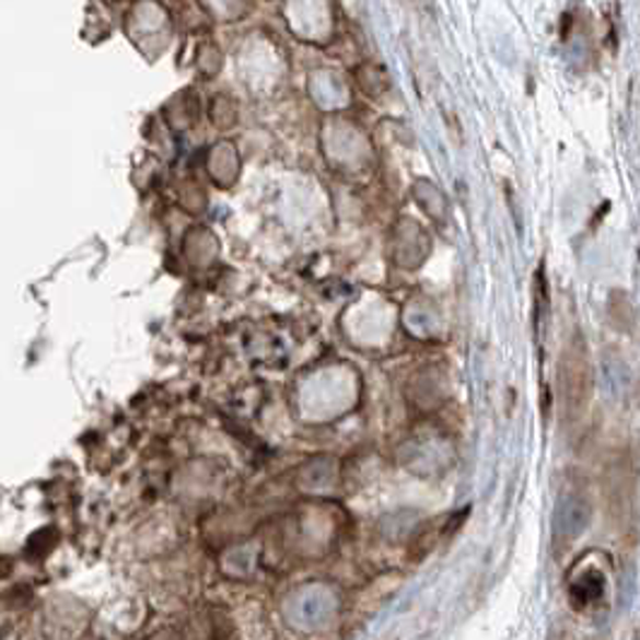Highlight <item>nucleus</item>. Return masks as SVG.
<instances>
[{
    "label": "nucleus",
    "mask_w": 640,
    "mask_h": 640,
    "mask_svg": "<svg viewBox=\"0 0 640 640\" xmlns=\"http://www.w3.org/2000/svg\"><path fill=\"white\" fill-rule=\"evenodd\" d=\"M590 391H593V379H590L585 349L573 345L561 359V417L566 419V424H575V421L583 419L590 403Z\"/></svg>",
    "instance_id": "f257e3e1"
},
{
    "label": "nucleus",
    "mask_w": 640,
    "mask_h": 640,
    "mask_svg": "<svg viewBox=\"0 0 640 640\" xmlns=\"http://www.w3.org/2000/svg\"><path fill=\"white\" fill-rule=\"evenodd\" d=\"M590 501L581 491H569L563 493L557 509V517H554V539H557L559 547H569L578 535L583 533L590 523Z\"/></svg>",
    "instance_id": "f03ea898"
},
{
    "label": "nucleus",
    "mask_w": 640,
    "mask_h": 640,
    "mask_svg": "<svg viewBox=\"0 0 640 640\" xmlns=\"http://www.w3.org/2000/svg\"><path fill=\"white\" fill-rule=\"evenodd\" d=\"M569 595L575 609H587L597 605V602H602V595H605V575L597 569L581 571L571 581Z\"/></svg>",
    "instance_id": "7ed1b4c3"
}]
</instances>
